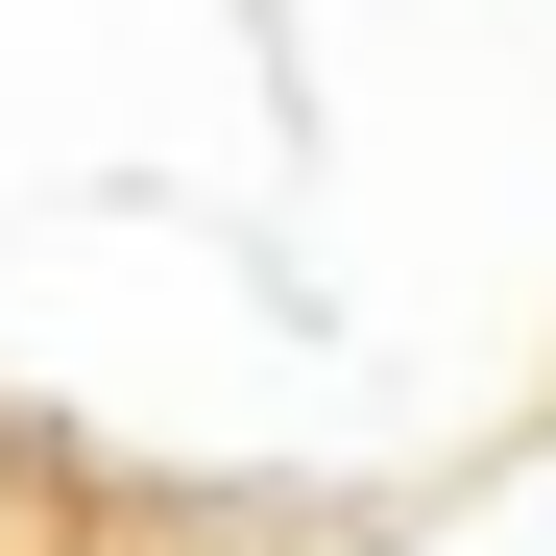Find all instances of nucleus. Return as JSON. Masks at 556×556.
Instances as JSON below:
<instances>
[{
  "instance_id": "nucleus-1",
  "label": "nucleus",
  "mask_w": 556,
  "mask_h": 556,
  "mask_svg": "<svg viewBox=\"0 0 556 556\" xmlns=\"http://www.w3.org/2000/svg\"><path fill=\"white\" fill-rule=\"evenodd\" d=\"M388 556H556V435L508 459V484H459V508H412Z\"/></svg>"
}]
</instances>
